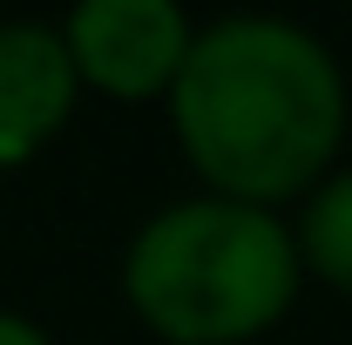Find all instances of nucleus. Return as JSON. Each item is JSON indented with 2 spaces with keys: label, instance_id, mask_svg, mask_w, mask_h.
<instances>
[{
  "label": "nucleus",
  "instance_id": "nucleus-6",
  "mask_svg": "<svg viewBox=\"0 0 352 345\" xmlns=\"http://www.w3.org/2000/svg\"><path fill=\"white\" fill-rule=\"evenodd\" d=\"M0 345H54L41 325H28L21 311H0Z\"/></svg>",
  "mask_w": 352,
  "mask_h": 345
},
{
  "label": "nucleus",
  "instance_id": "nucleus-1",
  "mask_svg": "<svg viewBox=\"0 0 352 345\" xmlns=\"http://www.w3.org/2000/svg\"><path fill=\"white\" fill-rule=\"evenodd\" d=\"M176 142L217 197L271 210L318 183L346 135V82L325 41L292 21H217L170 88Z\"/></svg>",
  "mask_w": 352,
  "mask_h": 345
},
{
  "label": "nucleus",
  "instance_id": "nucleus-5",
  "mask_svg": "<svg viewBox=\"0 0 352 345\" xmlns=\"http://www.w3.org/2000/svg\"><path fill=\"white\" fill-rule=\"evenodd\" d=\"M298 258L325 285L352 291V170H339L332 183L311 190L305 216H298Z\"/></svg>",
  "mask_w": 352,
  "mask_h": 345
},
{
  "label": "nucleus",
  "instance_id": "nucleus-4",
  "mask_svg": "<svg viewBox=\"0 0 352 345\" xmlns=\"http://www.w3.org/2000/svg\"><path fill=\"white\" fill-rule=\"evenodd\" d=\"M75 54L54 27H34V21H14L0 27V163H21L34 142L68 122L75 109Z\"/></svg>",
  "mask_w": 352,
  "mask_h": 345
},
{
  "label": "nucleus",
  "instance_id": "nucleus-2",
  "mask_svg": "<svg viewBox=\"0 0 352 345\" xmlns=\"http://www.w3.org/2000/svg\"><path fill=\"white\" fill-rule=\"evenodd\" d=\"M298 237L271 210L197 197L149 216L129 244L122 291L170 345H237L271 332L298 298Z\"/></svg>",
  "mask_w": 352,
  "mask_h": 345
},
{
  "label": "nucleus",
  "instance_id": "nucleus-3",
  "mask_svg": "<svg viewBox=\"0 0 352 345\" xmlns=\"http://www.w3.org/2000/svg\"><path fill=\"white\" fill-rule=\"evenodd\" d=\"M68 54H75V75L95 82L102 95H163L176 88L183 61H190V21L176 0H88L68 21Z\"/></svg>",
  "mask_w": 352,
  "mask_h": 345
}]
</instances>
